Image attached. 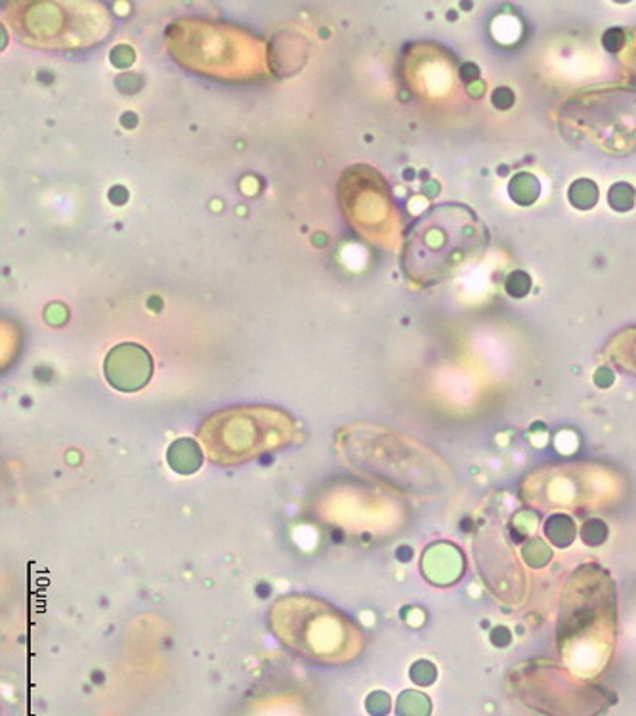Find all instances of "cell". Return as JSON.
<instances>
[{
	"label": "cell",
	"mask_w": 636,
	"mask_h": 716,
	"mask_svg": "<svg viewBox=\"0 0 636 716\" xmlns=\"http://www.w3.org/2000/svg\"><path fill=\"white\" fill-rule=\"evenodd\" d=\"M488 245V230L476 212L459 203L438 205L407 235L403 272L419 285H436L478 262Z\"/></svg>",
	"instance_id": "6da1fadb"
},
{
	"label": "cell",
	"mask_w": 636,
	"mask_h": 716,
	"mask_svg": "<svg viewBox=\"0 0 636 716\" xmlns=\"http://www.w3.org/2000/svg\"><path fill=\"white\" fill-rule=\"evenodd\" d=\"M566 138L606 153H629L636 144V90L604 86L583 90L558 111Z\"/></svg>",
	"instance_id": "7a4b0ae2"
},
{
	"label": "cell",
	"mask_w": 636,
	"mask_h": 716,
	"mask_svg": "<svg viewBox=\"0 0 636 716\" xmlns=\"http://www.w3.org/2000/svg\"><path fill=\"white\" fill-rule=\"evenodd\" d=\"M293 426L274 409H234L214 415L201 436L218 463H237L291 440Z\"/></svg>",
	"instance_id": "3957f363"
},
{
	"label": "cell",
	"mask_w": 636,
	"mask_h": 716,
	"mask_svg": "<svg viewBox=\"0 0 636 716\" xmlns=\"http://www.w3.org/2000/svg\"><path fill=\"white\" fill-rule=\"evenodd\" d=\"M151 358L138 344H119L106 358V377L109 384L123 392L140 390L151 377Z\"/></svg>",
	"instance_id": "277c9868"
},
{
	"label": "cell",
	"mask_w": 636,
	"mask_h": 716,
	"mask_svg": "<svg viewBox=\"0 0 636 716\" xmlns=\"http://www.w3.org/2000/svg\"><path fill=\"white\" fill-rule=\"evenodd\" d=\"M430 568H436L434 571L426 573V577L430 581H434L436 585H449V583L457 581V577L461 575V569H463L461 554L457 552V548L447 547V545L432 547L424 558V569Z\"/></svg>",
	"instance_id": "5b68a950"
},
{
	"label": "cell",
	"mask_w": 636,
	"mask_h": 716,
	"mask_svg": "<svg viewBox=\"0 0 636 716\" xmlns=\"http://www.w3.org/2000/svg\"><path fill=\"white\" fill-rule=\"evenodd\" d=\"M203 461L201 449L191 440H178L169 449V463L172 470L180 474H193Z\"/></svg>",
	"instance_id": "8992f818"
},
{
	"label": "cell",
	"mask_w": 636,
	"mask_h": 716,
	"mask_svg": "<svg viewBox=\"0 0 636 716\" xmlns=\"http://www.w3.org/2000/svg\"><path fill=\"white\" fill-rule=\"evenodd\" d=\"M610 352L621 367L636 373V327L617 333L610 344Z\"/></svg>",
	"instance_id": "52a82bcc"
},
{
	"label": "cell",
	"mask_w": 636,
	"mask_h": 716,
	"mask_svg": "<svg viewBox=\"0 0 636 716\" xmlns=\"http://www.w3.org/2000/svg\"><path fill=\"white\" fill-rule=\"evenodd\" d=\"M510 197L522 207L533 205L541 195V184L530 172H518L509 186Z\"/></svg>",
	"instance_id": "ba28073f"
},
{
	"label": "cell",
	"mask_w": 636,
	"mask_h": 716,
	"mask_svg": "<svg viewBox=\"0 0 636 716\" xmlns=\"http://www.w3.org/2000/svg\"><path fill=\"white\" fill-rule=\"evenodd\" d=\"M545 535L554 547H570L575 539V524L566 514H554L545 524Z\"/></svg>",
	"instance_id": "9c48e42d"
},
{
	"label": "cell",
	"mask_w": 636,
	"mask_h": 716,
	"mask_svg": "<svg viewBox=\"0 0 636 716\" xmlns=\"http://www.w3.org/2000/svg\"><path fill=\"white\" fill-rule=\"evenodd\" d=\"M598 186L594 184L593 180L589 178H579L575 180L570 190H568V197H570V203H572L575 209L579 211H591L594 205L598 203Z\"/></svg>",
	"instance_id": "30bf717a"
},
{
	"label": "cell",
	"mask_w": 636,
	"mask_h": 716,
	"mask_svg": "<svg viewBox=\"0 0 636 716\" xmlns=\"http://www.w3.org/2000/svg\"><path fill=\"white\" fill-rule=\"evenodd\" d=\"M608 203L617 212H629L631 209H635V188L627 182H617L608 191Z\"/></svg>",
	"instance_id": "8fae6325"
},
{
	"label": "cell",
	"mask_w": 636,
	"mask_h": 716,
	"mask_svg": "<svg viewBox=\"0 0 636 716\" xmlns=\"http://www.w3.org/2000/svg\"><path fill=\"white\" fill-rule=\"evenodd\" d=\"M400 716H428L430 715V701L428 697L419 692H405L398 703Z\"/></svg>",
	"instance_id": "7c38bea8"
},
{
	"label": "cell",
	"mask_w": 636,
	"mask_h": 716,
	"mask_svg": "<svg viewBox=\"0 0 636 716\" xmlns=\"http://www.w3.org/2000/svg\"><path fill=\"white\" fill-rule=\"evenodd\" d=\"M551 548L547 547L543 541L533 539L528 545H524V560L530 564L531 568H543L551 562Z\"/></svg>",
	"instance_id": "4fadbf2b"
},
{
	"label": "cell",
	"mask_w": 636,
	"mask_h": 716,
	"mask_svg": "<svg viewBox=\"0 0 636 716\" xmlns=\"http://www.w3.org/2000/svg\"><path fill=\"white\" fill-rule=\"evenodd\" d=\"M505 289L512 298H524L531 291V277L522 272V270H516L507 277L505 281Z\"/></svg>",
	"instance_id": "5bb4252c"
},
{
	"label": "cell",
	"mask_w": 636,
	"mask_h": 716,
	"mask_svg": "<svg viewBox=\"0 0 636 716\" xmlns=\"http://www.w3.org/2000/svg\"><path fill=\"white\" fill-rule=\"evenodd\" d=\"M581 537H583L585 545L598 547L608 539V527L600 520H589L581 529Z\"/></svg>",
	"instance_id": "9a60e30c"
},
{
	"label": "cell",
	"mask_w": 636,
	"mask_h": 716,
	"mask_svg": "<svg viewBox=\"0 0 636 716\" xmlns=\"http://www.w3.org/2000/svg\"><path fill=\"white\" fill-rule=\"evenodd\" d=\"M436 667L428 661H417L413 667H411V678L421 684V686H428L436 680Z\"/></svg>",
	"instance_id": "2e32d148"
},
{
	"label": "cell",
	"mask_w": 636,
	"mask_h": 716,
	"mask_svg": "<svg viewBox=\"0 0 636 716\" xmlns=\"http://www.w3.org/2000/svg\"><path fill=\"white\" fill-rule=\"evenodd\" d=\"M623 44H625V33H623V29L612 27V29H608V31L604 33V37H602V46H604L608 52H619V50L623 48Z\"/></svg>",
	"instance_id": "e0dca14e"
},
{
	"label": "cell",
	"mask_w": 636,
	"mask_h": 716,
	"mask_svg": "<svg viewBox=\"0 0 636 716\" xmlns=\"http://www.w3.org/2000/svg\"><path fill=\"white\" fill-rule=\"evenodd\" d=\"M367 709L371 715L384 716L390 709V699L386 697V694H373L367 701Z\"/></svg>",
	"instance_id": "ac0fdd59"
},
{
	"label": "cell",
	"mask_w": 636,
	"mask_h": 716,
	"mask_svg": "<svg viewBox=\"0 0 636 716\" xmlns=\"http://www.w3.org/2000/svg\"><path fill=\"white\" fill-rule=\"evenodd\" d=\"M491 100H493V106L497 107V109H510L514 104V92L507 86H501V88H497L493 92Z\"/></svg>",
	"instance_id": "d6986e66"
},
{
	"label": "cell",
	"mask_w": 636,
	"mask_h": 716,
	"mask_svg": "<svg viewBox=\"0 0 636 716\" xmlns=\"http://www.w3.org/2000/svg\"><path fill=\"white\" fill-rule=\"evenodd\" d=\"M510 640H512V634H510L507 627H495V629L491 631V642H493L495 646H499V648H507L510 644Z\"/></svg>",
	"instance_id": "ffe728a7"
},
{
	"label": "cell",
	"mask_w": 636,
	"mask_h": 716,
	"mask_svg": "<svg viewBox=\"0 0 636 716\" xmlns=\"http://www.w3.org/2000/svg\"><path fill=\"white\" fill-rule=\"evenodd\" d=\"M614 373L608 369V367H600L596 373H594V384L598 388H610L614 384Z\"/></svg>",
	"instance_id": "44dd1931"
},
{
	"label": "cell",
	"mask_w": 636,
	"mask_h": 716,
	"mask_svg": "<svg viewBox=\"0 0 636 716\" xmlns=\"http://www.w3.org/2000/svg\"><path fill=\"white\" fill-rule=\"evenodd\" d=\"M478 75H480V71H478V67H476V65L468 64L467 67H463V79H465L467 83L476 81V79H478Z\"/></svg>",
	"instance_id": "7402d4cb"
}]
</instances>
